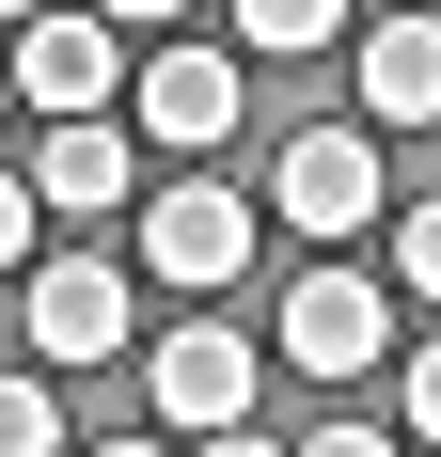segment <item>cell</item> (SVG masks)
Instances as JSON below:
<instances>
[{
    "instance_id": "6da1fadb",
    "label": "cell",
    "mask_w": 441,
    "mask_h": 457,
    "mask_svg": "<svg viewBox=\"0 0 441 457\" xmlns=\"http://www.w3.org/2000/svg\"><path fill=\"white\" fill-rule=\"evenodd\" d=\"M268 253V205L220 174H174L158 205H142V284H174V300H220V284Z\"/></svg>"
},
{
    "instance_id": "7a4b0ae2",
    "label": "cell",
    "mask_w": 441,
    "mask_h": 457,
    "mask_svg": "<svg viewBox=\"0 0 441 457\" xmlns=\"http://www.w3.org/2000/svg\"><path fill=\"white\" fill-rule=\"evenodd\" d=\"M253 395H268V331H158L142 347V411L174 426V442H220V426H253Z\"/></svg>"
},
{
    "instance_id": "3957f363",
    "label": "cell",
    "mask_w": 441,
    "mask_h": 457,
    "mask_svg": "<svg viewBox=\"0 0 441 457\" xmlns=\"http://www.w3.org/2000/svg\"><path fill=\"white\" fill-rule=\"evenodd\" d=\"M127 79H142V63H127V32H111L95 0H63V16L16 32V111H32V127H95Z\"/></svg>"
},
{
    "instance_id": "277c9868",
    "label": "cell",
    "mask_w": 441,
    "mask_h": 457,
    "mask_svg": "<svg viewBox=\"0 0 441 457\" xmlns=\"http://www.w3.org/2000/svg\"><path fill=\"white\" fill-rule=\"evenodd\" d=\"M379 347H395V284H362V269H300L268 316V363H300V378H362Z\"/></svg>"
},
{
    "instance_id": "5b68a950",
    "label": "cell",
    "mask_w": 441,
    "mask_h": 457,
    "mask_svg": "<svg viewBox=\"0 0 441 457\" xmlns=\"http://www.w3.org/2000/svg\"><path fill=\"white\" fill-rule=\"evenodd\" d=\"M127 316H142V284L111 269V253H47V269H32V363L47 378L127 363Z\"/></svg>"
},
{
    "instance_id": "8992f818",
    "label": "cell",
    "mask_w": 441,
    "mask_h": 457,
    "mask_svg": "<svg viewBox=\"0 0 441 457\" xmlns=\"http://www.w3.org/2000/svg\"><path fill=\"white\" fill-rule=\"evenodd\" d=\"M379 205H395V189H379V142H362V127H284V158H268V221L362 237Z\"/></svg>"
},
{
    "instance_id": "52a82bcc",
    "label": "cell",
    "mask_w": 441,
    "mask_h": 457,
    "mask_svg": "<svg viewBox=\"0 0 441 457\" xmlns=\"http://www.w3.org/2000/svg\"><path fill=\"white\" fill-rule=\"evenodd\" d=\"M142 142H174V158H220V142H237V111H253V47H158V63H142Z\"/></svg>"
},
{
    "instance_id": "ba28073f",
    "label": "cell",
    "mask_w": 441,
    "mask_h": 457,
    "mask_svg": "<svg viewBox=\"0 0 441 457\" xmlns=\"http://www.w3.org/2000/svg\"><path fill=\"white\" fill-rule=\"evenodd\" d=\"M362 111H379V127H441V16L362 32Z\"/></svg>"
},
{
    "instance_id": "9c48e42d",
    "label": "cell",
    "mask_w": 441,
    "mask_h": 457,
    "mask_svg": "<svg viewBox=\"0 0 441 457\" xmlns=\"http://www.w3.org/2000/svg\"><path fill=\"white\" fill-rule=\"evenodd\" d=\"M32 189H47V205H127V142H111V127H47Z\"/></svg>"
},
{
    "instance_id": "30bf717a",
    "label": "cell",
    "mask_w": 441,
    "mask_h": 457,
    "mask_svg": "<svg viewBox=\"0 0 441 457\" xmlns=\"http://www.w3.org/2000/svg\"><path fill=\"white\" fill-rule=\"evenodd\" d=\"M347 32V0H237V47L253 63H300V47H331Z\"/></svg>"
},
{
    "instance_id": "8fae6325",
    "label": "cell",
    "mask_w": 441,
    "mask_h": 457,
    "mask_svg": "<svg viewBox=\"0 0 441 457\" xmlns=\"http://www.w3.org/2000/svg\"><path fill=\"white\" fill-rule=\"evenodd\" d=\"M0 457H79V442H63V411H47V363L0 378Z\"/></svg>"
},
{
    "instance_id": "7c38bea8",
    "label": "cell",
    "mask_w": 441,
    "mask_h": 457,
    "mask_svg": "<svg viewBox=\"0 0 441 457\" xmlns=\"http://www.w3.org/2000/svg\"><path fill=\"white\" fill-rule=\"evenodd\" d=\"M395 411H410V442H441V331H426V347L395 363Z\"/></svg>"
},
{
    "instance_id": "4fadbf2b",
    "label": "cell",
    "mask_w": 441,
    "mask_h": 457,
    "mask_svg": "<svg viewBox=\"0 0 441 457\" xmlns=\"http://www.w3.org/2000/svg\"><path fill=\"white\" fill-rule=\"evenodd\" d=\"M395 284H410V300H441V205H410V221H395Z\"/></svg>"
},
{
    "instance_id": "5bb4252c",
    "label": "cell",
    "mask_w": 441,
    "mask_h": 457,
    "mask_svg": "<svg viewBox=\"0 0 441 457\" xmlns=\"http://www.w3.org/2000/svg\"><path fill=\"white\" fill-rule=\"evenodd\" d=\"M32 205H47L32 174H0V269H47V237H32Z\"/></svg>"
},
{
    "instance_id": "9a60e30c",
    "label": "cell",
    "mask_w": 441,
    "mask_h": 457,
    "mask_svg": "<svg viewBox=\"0 0 441 457\" xmlns=\"http://www.w3.org/2000/svg\"><path fill=\"white\" fill-rule=\"evenodd\" d=\"M95 16H111V32H174L189 0H95Z\"/></svg>"
},
{
    "instance_id": "2e32d148",
    "label": "cell",
    "mask_w": 441,
    "mask_h": 457,
    "mask_svg": "<svg viewBox=\"0 0 441 457\" xmlns=\"http://www.w3.org/2000/svg\"><path fill=\"white\" fill-rule=\"evenodd\" d=\"M300 457H395V442H379V426H315Z\"/></svg>"
},
{
    "instance_id": "e0dca14e",
    "label": "cell",
    "mask_w": 441,
    "mask_h": 457,
    "mask_svg": "<svg viewBox=\"0 0 441 457\" xmlns=\"http://www.w3.org/2000/svg\"><path fill=\"white\" fill-rule=\"evenodd\" d=\"M189 457H300V442H253V426H220V442H189Z\"/></svg>"
},
{
    "instance_id": "ac0fdd59",
    "label": "cell",
    "mask_w": 441,
    "mask_h": 457,
    "mask_svg": "<svg viewBox=\"0 0 441 457\" xmlns=\"http://www.w3.org/2000/svg\"><path fill=\"white\" fill-rule=\"evenodd\" d=\"M79 457H174V426H142V442H79Z\"/></svg>"
},
{
    "instance_id": "d6986e66",
    "label": "cell",
    "mask_w": 441,
    "mask_h": 457,
    "mask_svg": "<svg viewBox=\"0 0 441 457\" xmlns=\"http://www.w3.org/2000/svg\"><path fill=\"white\" fill-rule=\"evenodd\" d=\"M32 16H63V0H0V32H32Z\"/></svg>"
},
{
    "instance_id": "ffe728a7",
    "label": "cell",
    "mask_w": 441,
    "mask_h": 457,
    "mask_svg": "<svg viewBox=\"0 0 441 457\" xmlns=\"http://www.w3.org/2000/svg\"><path fill=\"white\" fill-rule=\"evenodd\" d=\"M0 111H16V47H0Z\"/></svg>"
},
{
    "instance_id": "44dd1931",
    "label": "cell",
    "mask_w": 441,
    "mask_h": 457,
    "mask_svg": "<svg viewBox=\"0 0 441 457\" xmlns=\"http://www.w3.org/2000/svg\"><path fill=\"white\" fill-rule=\"evenodd\" d=\"M410 16H441V0H410Z\"/></svg>"
}]
</instances>
